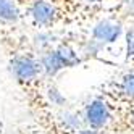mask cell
Masks as SVG:
<instances>
[{
	"label": "cell",
	"mask_w": 134,
	"mask_h": 134,
	"mask_svg": "<svg viewBox=\"0 0 134 134\" xmlns=\"http://www.w3.org/2000/svg\"><path fill=\"white\" fill-rule=\"evenodd\" d=\"M81 7H87L91 10H97V8L103 3V0H78Z\"/></svg>",
	"instance_id": "cell-12"
},
{
	"label": "cell",
	"mask_w": 134,
	"mask_h": 134,
	"mask_svg": "<svg viewBox=\"0 0 134 134\" xmlns=\"http://www.w3.org/2000/svg\"><path fill=\"white\" fill-rule=\"evenodd\" d=\"M44 99L49 105H53L57 108L68 107V100H66V97L62 94V91L55 84H47V87L44 91Z\"/></svg>",
	"instance_id": "cell-10"
},
{
	"label": "cell",
	"mask_w": 134,
	"mask_h": 134,
	"mask_svg": "<svg viewBox=\"0 0 134 134\" xmlns=\"http://www.w3.org/2000/svg\"><path fill=\"white\" fill-rule=\"evenodd\" d=\"M26 16L34 27L52 29L62 20V10L53 0H31L26 8Z\"/></svg>",
	"instance_id": "cell-2"
},
{
	"label": "cell",
	"mask_w": 134,
	"mask_h": 134,
	"mask_svg": "<svg viewBox=\"0 0 134 134\" xmlns=\"http://www.w3.org/2000/svg\"><path fill=\"white\" fill-rule=\"evenodd\" d=\"M58 124L60 128L70 134H74L76 131H79L84 128V120H82V113L79 111H74L70 108H62L58 113Z\"/></svg>",
	"instance_id": "cell-7"
},
{
	"label": "cell",
	"mask_w": 134,
	"mask_h": 134,
	"mask_svg": "<svg viewBox=\"0 0 134 134\" xmlns=\"http://www.w3.org/2000/svg\"><path fill=\"white\" fill-rule=\"evenodd\" d=\"M128 105L126 108V115H124V124H126V129L132 131L134 132V102H124Z\"/></svg>",
	"instance_id": "cell-11"
},
{
	"label": "cell",
	"mask_w": 134,
	"mask_h": 134,
	"mask_svg": "<svg viewBox=\"0 0 134 134\" xmlns=\"http://www.w3.org/2000/svg\"><path fill=\"white\" fill-rule=\"evenodd\" d=\"M116 97L124 102H134V71L121 74L118 81L113 84V91Z\"/></svg>",
	"instance_id": "cell-8"
},
{
	"label": "cell",
	"mask_w": 134,
	"mask_h": 134,
	"mask_svg": "<svg viewBox=\"0 0 134 134\" xmlns=\"http://www.w3.org/2000/svg\"><path fill=\"white\" fill-rule=\"evenodd\" d=\"M74 134H103V131H97V129H91V128H82L79 131H76Z\"/></svg>",
	"instance_id": "cell-14"
},
{
	"label": "cell",
	"mask_w": 134,
	"mask_h": 134,
	"mask_svg": "<svg viewBox=\"0 0 134 134\" xmlns=\"http://www.w3.org/2000/svg\"><path fill=\"white\" fill-rule=\"evenodd\" d=\"M53 50H55L57 57H58V60L62 62L63 68H76V66H79L84 62L81 52L70 42L60 41L53 47Z\"/></svg>",
	"instance_id": "cell-5"
},
{
	"label": "cell",
	"mask_w": 134,
	"mask_h": 134,
	"mask_svg": "<svg viewBox=\"0 0 134 134\" xmlns=\"http://www.w3.org/2000/svg\"><path fill=\"white\" fill-rule=\"evenodd\" d=\"M123 31H124V26L121 18H111V16L102 18L92 26L91 39H94L103 47H107L118 42V39L123 36Z\"/></svg>",
	"instance_id": "cell-4"
},
{
	"label": "cell",
	"mask_w": 134,
	"mask_h": 134,
	"mask_svg": "<svg viewBox=\"0 0 134 134\" xmlns=\"http://www.w3.org/2000/svg\"><path fill=\"white\" fill-rule=\"evenodd\" d=\"M121 7L124 8V15L128 18H134V0H124Z\"/></svg>",
	"instance_id": "cell-13"
},
{
	"label": "cell",
	"mask_w": 134,
	"mask_h": 134,
	"mask_svg": "<svg viewBox=\"0 0 134 134\" xmlns=\"http://www.w3.org/2000/svg\"><path fill=\"white\" fill-rule=\"evenodd\" d=\"M115 111H113V105L103 97H95L91 102L86 103V107L82 110V120H84V126L91 128V129H110L115 123Z\"/></svg>",
	"instance_id": "cell-1"
},
{
	"label": "cell",
	"mask_w": 134,
	"mask_h": 134,
	"mask_svg": "<svg viewBox=\"0 0 134 134\" xmlns=\"http://www.w3.org/2000/svg\"><path fill=\"white\" fill-rule=\"evenodd\" d=\"M10 70H12V74L16 79V82L24 86V87L36 84L37 79H41V76H42L39 58L34 53L13 55L10 60Z\"/></svg>",
	"instance_id": "cell-3"
},
{
	"label": "cell",
	"mask_w": 134,
	"mask_h": 134,
	"mask_svg": "<svg viewBox=\"0 0 134 134\" xmlns=\"http://www.w3.org/2000/svg\"><path fill=\"white\" fill-rule=\"evenodd\" d=\"M37 58H39V63H41L42 76L47 78V79H53L55 76H58L65 70L53 49H49V50H45V52L37 53Z\"/></svg>",
	"instance_id": "cell-6"
},
{
	"label": "cell",
	"mask_w": 134,
	"mask_h": 134,
	"mask_svg": "<svg viewBox=\"0 0 134 134\" xmlns=\"http://www.w3.org/2000/svg\"><path fill=\"white\" fill-rule=\"evenodd\" d=\"M58 42L60 41L57 39V34L52 32V29H41L39 32L34 36L32 47H34L36 53H41V52H45L49 49H53Z\"/></svg>",
	"instance_id": "cell-9"
}]
</instances>
